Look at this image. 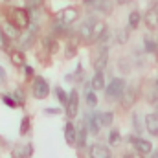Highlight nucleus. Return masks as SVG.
I'll use <instances>...</instances> for the list:
<instances>
[{"instance_id": "obj_1", "label": "nucleus", "mask_w": 158, "mask_h": 158, "mask_svg": "<svg viewBox=\"0 0 158 158\" xmlns=\"http://www.w3.org/2000/svg\"><path fill=\"white\" fill-rule=\"evenodd\" d=\"M9 20H11V24H13L15 28H19V30H24V28L30 26V15H28V11L22 9V7H15V9H11V13H9Z\"/></svg>"}, {"instance_id": "obj_2", "label": "nucleus", "mask_w": 158, "mask_h": 158, "mask_svg": "<svg viewBox=\"0 0 158 158\" xmlns=\"http://www.w3.org/2000/svg\"><path fill=\"white\" fill-rule=\"evenodd\" d=\"M123 90H125V81L121 77L112 79V81L109 83V86H107V98H109L110 101H116V99L121 98Z\"/></svg>"}, {"instance_id": "obj_3", "label": "nucleus", "mask_w": 158, "mask_h": 158, "mask_svg": "<svg viewBox=\"0 0 158 158\" xmlns=\"http://www.w3.org/2000/svg\"><path fill=\"white\" fill-rule=\"evenodd\" d=\"M129 143H132L134 145V151H138L140 155H151V151H153V145H151V142L149 140H145V138H138V136H129Z\"/></svg>"}, {"instance_id": "obj_4", "label": "nucleus", "mask_w": 158, "mask_h": 158, "mask_svg": "<svg viewBox=\"0 0 158 158\" xmlns=\"http://www.w3.org/2000/svg\"><path fill=\"white\" fill-rule=\"evenodd\" d=\"M79 112V94L77 90H72L68 99H66V116L68 119H74Z\"/></svg>"}, {"instance_id": "obj_5", "label": "nucleus", "mask_w": 158, "mask_h": 158, "mask_svg": "<svg viewBox=\"0 0 158 158\" xmlns=\"http://www.w3.org/2000/svg\"><path fill=\"white\" fill-rule=\"evenodd\" d=\"M109 39V33H107V24L103 20H94L92 24V37L90 42H98V40H105Z\"/></svg>"}, {"instance_id": "obj_6", "label": "nucleus", "mask_w": 158, "mask_h": 158, "mask_svg": "<svg viewBox=\"0 0 158 158\" xmlns=\"http://www.w3.org/2000/svg\"><path fill=\"white\" fill-rule=\"evenodd\" d=\"M77 19H79V11L76 7H64V9H61L57 13V20L63 22V24H68V26L74 24Z\"/></svg>"}, {"instance_id": "obj_7", "label": "nucleus", "mask_w": 158, "mask_h": 158, "mask_svg": "<svg viewBox=\"0 0 158 158\" xmlns=\"http://www.w3.org/2000/svg\"><path fill=\"white\" fill-rule=\"evenodd\" d=\"M136 98H138V90L134 88V86H125V90H123V94H121V107L123 109H131L132 105H134V101H136Z\"/></svg>"}, {"instance_id": "obj_8", "label": "nucleus", "mask_w": 158, "mask_h": 158, "mask_svg": "<svg viewBox=\"0 0 158 158\" xmlns=\"http://www.w3.org/2000/svg\"><path fill=\"white\" fill-rule=\"evenodd\" d=\"M48 94H50V85L46 83V79L35 77V81H33V96L37 99H44Z\"/></svg>"}, {"instance_id": "obj_9", "label": "nucleus", "mask_w": 158, "mask_h": 158, "mask_svg": "<svg viewBox=\"0 0 158 158\" xmlns=\"http://www.w3.org/2000/svg\"><path fill=\"white\" fill-rule=\"evenodd\" d=\"M110 149L103 143H92L88 147V156L90 158H110Z\"/></svg>"}, {"instance_id": "obj_10", "label": "nucleus", "mask_w": 158, "mask_h": 158, "mask_svg": "<svg viewBox=\"0 0 158 158\" xmlns=\"http://www.w3.org/2000/svg\"><path fill=\"white\" fill-rule=\"evenodd\" d=\"M107 63H109V48L107 46H101L98 50L96 57H94V68L96 70H103L107 66Z\"/></svg>"}, {"instance_id": "obj_11", "label": "nucleus", "mask_w": 158, "mask_h": 158, "mask_svg": "<svg viewBox=\"0 0 158 158\" xmlns=\"http://www.w3.org/2000/svg\"><path fill=\"white\" fill-rule=\"evenodd\" d=\"M142 20L145 22V26L149 30H158V7H151L145 11V15L142 17Z\"/></svg>"}, {"instance_id": "obj_12", "label": "nucleus", "mask_w": 158, "mask_h": 158, "mask_svg": "<svg viewBox=\"0 0 158 158\" xmlns=\"http://www.w3.org/2000/svg\"><path fill=\"white\" fill-rule=\"evenodd\" d=\"M92 24H94V19H88V20H85V22L79 26V37L85 40V42H90V37H92Z\"/></svg>"}, {"instance_id": "obj_13", "label": "nucleus", "mask_w": 158, "mask_h": 158, "mask_svg": "<svg viewBox=\"0 0 158 158\" xmlns=\"http://www.w3.org/2000/svg\"><path fill=\"white\" fill-rule=\"evenodd\" d=\"M145 129L151 136H158V114H147L145 116Z\"/></svg>"}, {"instance_id": "obj_14", "label": "nucleus", "mask_w": 158, "mask_h": 158, "mask_svg": "<svg viewBox=\"0 0 158 158\" xmlns=\"http://www.w3.org/2000/svg\"><path fill=\"white\" fill-rule=\"evenodd\" d=\"M85 125H86L88 132H92V134H98L99 129H101L99 123H98V118H96V112H90V114L85 116Z\"/></svg>"}, {"instance_id": "obj_15", "label": "nucleus", "mask_w": 158, "mask_h": 158, "mask_svg": "<svg viewBox=\"0 0 158 158\" xmlns=\"http://www.w3.org/2000/svg\"><path fill=\"white\" fill-rule=\"evenodd\" d=\"M76 138H77V131H76L74 123L68 121L66 127H64V140H66L68 145H76Z\"/></svg>"}, {"instance_id": "obj_16", "label": "nucleus", "mask_w": 158, "mask_h": 158, "mask_svg": "<svg viewBox=\"0 0 158 158\" xmlns=\"http://www.w3.org/2000/svg\"><path fill=\"white\" fill-rule=\"evenodd\" d=\"M90 86H92V90H103V88H105V76H103V70H96L94 77L90 81Z\"/></svg>"}, {"instance_id": "obj_17", "label": "nucleus", "mask_w": 158, "mask_h": 158, "mask_svg": "<svg viewBox=\"0 0 158 158\" xmlns=\"http://www.w3.org/2000/svg\"><path fill=\"white\" fill-rule=\"evenodd\" d=\"M96 118H98L99 127H110L112 119H114V114L112 112H96Z\"/></svg>"}, {"instance_id": "obj_18", "label": "nucleus", "mask_w": 158, "mask_h": 158, "mask_svg": "<svg viewBox=\"0 0 158 158\" xmlns=\"http://www.w3.org/2000/svg\"><path fill=\"white\" fill-rule=\"evenodd\" d=\"M140 22H142V15L138 11H132L129 15V30H136L140 26Z\"/></svg>"}, {"instance_id": "obj_19", "label": "nucleus", "mask_w": 158, "mask_h": 158, "mask_svg": "<svg viewBox=\"0 0 158 158\" xmlns=\"http://www.w3.org/2000/svg\"><path fill=\"white\" fill-rule=\"evenodd\" d=\"M11 61H13V64H17V66H24V64H26L24 55H22L20 50H13V52H11Z\"/></svg>"}, {"instance_id": "obj_20", "label": "nucleus", "mask_w": 158, "mask_h": 158, "mask_svg": "<svg viewBox=\"0 0 158 158\" xmlns=\"http://www.w3.org/2000/svg\"><path fill=\"white\" fill-rule=\"evenodd\" d=\"M86 132H88L86 125H83V127L77 131V138H76V145H77V147H85V138H86Z\"/></svg>"}, {"instance_id": "obj_21", "label": "nucleus", "mask_w": 158, "mask_h": 158, "mask_svg": "<svg viewBox=\"0 0 158 158\" xmlns=\"http://www.w3.org/2000/svg\"><path fill=\"white\" fill-rule=\"evenodd\" d=\"M85 98H86V103H88V107H96L98 105V98H96V94L92 92V88H86L85 90Z\"/></svg>"}, {"instance_id": "obj_22", "label": "nucleus", "mask_w": 158, "mask_h": 158, "mask_svg": "<svg viewBox=\"0 0 158 158\" xmlns=\"http://www.w3.org/2000/svg\"><path fill=\"white\" fill-rule=\"evenodd\" d=\"M119 140H121V138H119V131L118 129H112L110 134H109V143H110V145H118Z\"/></svg>"}, {"instance_id": "obj_23", "label": "nucleus", "mask_w": 158, "mask_h": 158, "mask_svg": "<svg viewBox=\"0 0 158 158\" xmlns=\"http://www.w3.org/2000/svg\"><path fill=\"white\" fill-rule=\"evenodd\" d=\"M143 48H145L147 53H155L156 52V42L151 39H143Z\"/></svg>"}, {"instance_id": "obj_24", "label": "nucleus", "mask_w": 158, "mask_h": 158, "mask_svg": "<svg viewBox=\"0 0 158 158\" xmlns=\"http://www.w3.org/2000/svg\"><path fill=\"white\" fill-rule=\"evenodd\" d=\"M127 33H129V28L118 30V31H116V40L121 42V44H123V42H127V39H129V35H127Z\"/></svg>"}, {"instance_id": "obj_25", "label": "nucleus", "mask_w": 158, "mask_h": 158, "mask_svg": "<svg viewBox=\"0 0 158 158\" xmlns=\"http://www.w3.org/2000/svg\"><path fill=\"white\" fill-rule=\"evenodd\" d=\"M55 96L59 98V101H61L63 105H66V99H68V98H66V94H64V90H63L61 86H57V88H55Z\"/></svg>"}, {"instance_id": "obj_26", "label": "nucleus", "mask_w": 158, "mask_h": 158, "mask_svg": "<svg viewBox=\"0 0 158 158\" xmlns=\"http://www.w3.org/2000/svg\"><path fill=\"white\" fill-rule=\"evenodd\" d=\"M46 46L50 48V52H52V53H55V52L59 50V44H57V40H53V39H46Z\"/></svg>"}, {"instance_id": "obj_27", "label": "nucleus", "mask_w": 158, "mask_h": 158, "mask_svg": "<svg viewBox=\"0 0 158 158\" xmlns=\"http://www.w3.org/2000/svg\"><path fill=\"white\" fill-rule=\"evenodd\" d=\"M28 127H30V119H28V118H24V119H22V127H20V132H22V134H26Z\"/></svg>"}, {"instance_id": "obj_28", "label": "nucleus", "mask_w": 158, "mask_h": 158, "mask_svg": "<svg viewBox=\"0 0 158 158\" xmlns=\"http://www.w3.org/2000/svg\"><path fill=\"white\" fill-rule=\"evenodd\" d=\"M76 52H77V50H76V46H72V44H70V46H68L66 55H68V57H72V55H76Z\"/></svg>"}, {"instance_id": "obj_29", "label": "nucleus", "mask_w": 158, "mask_h": 158, "mask_svg": "<svg viewBox=\"0 0 158 158\" xmlns=\"http://www.w3.org/2000/svg\"><path fill=\"white\" fill-rule=\"evenodd\" d=\"M123 158H143V155H140V153L136 151V153H129L127 156H123Z\"/></svg>"}, {"instance_id": "obj_30", "label": "nucleus", "mask_w": 158, "mask_h": 158, "mask_svg": "<svg viewBox=\"0 0 158 158\" xmlns=\"http://www.w3.org/2000/svg\"><path fill=\"white\" fill-rule=\"evenodd\" d=\"M151 158H158V149L156 151H151Z\"/></svg>"}, {"instance_id": "obj_31", "label": "nucleus", "mask_w": 158, "mask_h": 158, "mask_svg": "<svg viewBox=\"0 0 158 158\" xmlns=\"http://www.w3.org/2000/svg\"><path fill=\"white\" fill-rule=\"evenodd\" d=\"M116 2H118V4H127L129 0H116Z\"/></svg>"}, {"instance_id": "obj_32", "label": "nucleus", "mask_w": 158, "mask_h": 158, "mask_svg": "<svg viewBox=\"0 0 158 158\" xmlns=\"http://www.w3.org/2000/svg\"><path fill=\"white\" fill-rule=\"evenodd\" d=\"M86 4H92V2H98V0H85Z\"/></svg>"}, {"instance_id": "obj_33", "label": "nucleus", "mask_w": 158, "mask_h": 158, "mask_svg": "<svg viewBox=\"0 0 158 158\" xmlns=\"http://www.w3.org/2000/svg\"><path fill=\"white\" fill-rule=\"evenodd\" d=\"M155 53H156V57H158V42H156V52H155Z\"/></svg>"}, {"instance_id": "obj_34", "label": "nucleus", "mask_w": 158, "mask_h": 158, "mask_svg": "<svg viewBox=\"0 0 158 158\" xmlns=\"http://www.w3.org/2000/svg\"><path fill=\"white\" fill-rule=\"evenodd\" d=\"M156 88H158V79H156Z\"/></svg>"}, {"instance_id": "obj_35", "label": "nucleus", "mask_w": 158, "mask_h": 158, "mask_svg": "<svg viewBox=\"0 0 158 158\" xmlns=\"http://www.w3.org/2000/svg\"><path fill=\"white\" fill-rule=\"evenodd\" d=\"M156 114H158V112H156Z\"/></svg>"}]
</instances>
